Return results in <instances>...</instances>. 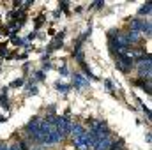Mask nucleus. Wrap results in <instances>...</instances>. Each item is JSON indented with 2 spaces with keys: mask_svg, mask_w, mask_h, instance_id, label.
Listing matches in <instances>:
<instances>
[{
  "mask_svg": "<svg viewBox=\"0 0 152 150\" xmlns=\"http://www.w3.org/2000/svg\"><path fill=\"white\" fill-rule=\"evenodd\" d=\"M133 57H131V53L127 51V53H124V55H117V67L120 69V71H124V73H127L131 67H133Z\"/></svg>",
  "mask_w": 152,
  "mask_h": 150,
  "instance_id": "f257e3e1",
  "label": "nucleus"
},
{
  "mask_svg": "<svg viewBox=\"0 0 152 150\" xmlns=\"http://www.w3.org/2000/svg\"><path fill=\"white\" fill-rule=\"evenodd\" d=\"M55 129L60 133V136H67L69 131H71V122L67 117H57V122H55Z\"/></svg>",
  "mask_w": 152,
  "mask_h": 150,
  "instance_id": "f03ea898",
  "label": "nucleus"
},
{
  "mask_svg": "<svg viewBox=\"0 0 152 150\" xmlns=\"http://www.w3.org/2000/svg\"><path fill=\"white\" fill-rule=\"evenodd\" d=\"M75 147L78 150H87L88 147H92V141H90V138H88L87 133H83L81 136L75 138Z\"/></svg>",
  "mask_w": 152,
  "mask_h": 150,
  "instance_id": "7ed1b4c3",
  "label": "nucleus"
},
{
  "mask_svg": "<svg viewBox=\"0 0 152 150\" xmlns=\"http://www.w3.org/2000/svg\"><path fill=\"white\" fill-rule=\"evenodd\" d=\"M39 125H41V120H39L37 117H36V118H32V120L27 124V133H28V136H30V138H34V136L37 134Z\"/></svg>",
  "mask_w": 152,
  "mask_h": 150,
  "instance_id": "20e7f679",
  "label": "nucleus"
},
{
  "mask_svg": "<svg viewBox=\"0 0 152 150\" xmlns=\"http://www.w3.org/2000/svg\"><path fill=\"white\" fill-rule=\"evenodd\" d=\"M60 140H62L60 133L55 129V125H51V129H50V134H48V141H46V145H53V143H58Z\"/></svg>",
  "mask_w": 152,
  "mask_h": 150,
  "instance_id": "39448f33",
  "label": "nucleus"
},
{
  "mask_svg": "<svg viewBox=\"0 0 152 150\" xmlns=\"http://www.w3.org/2000/svg\"><path fill=\"white\" fill-rule=\"evenodd\" d=\"M92 147H94V150H108L112 147V140H110V138H101V140H97Z\"/></svg>",
  "mask_w": 152,
  "mask_h": 150,
  "instance_id": "423d86ee",
  "label": "nucleus"
},
{
  "mask_svg": "<svg viewBox=\"0 0 152 150\" xmlns=\"http://www.w3.org/2000/svg\"><path fill=\"white\" fill-rule=\"evenodd\" d=\"M75 138H78V136H81L83 133H85V129H83V125H80V124H71V131H69Z\"/></svg>",
  "mask_w": 152,
  "mask_h": 150,
  "instance_id": "0eeeda50",
  "label": "nucleus"
},
{
  "mask_svg": "<svg viewBox=\"0 0 152 150\" xmlns=\"http://www.w3.org/2000/svg\"><path fill=\"white\" fill-rule=\"evenodd\" d=\"M73 81H75V87H78V88H83L85 85H88V81H87L81 74H75L73 76Z\"/></svg>",
  "mask_w": 152,
  "mask_h": 150,
  "instance_id": "6e6552de",
  "label": "nucleus"
},
{
  "mask_svg": "<svg viewBox=\"0 0 152 150\" xmlns=\"http://www.w3.org/2000/svg\"><path fill=\"white\" fill-rule=\"evenodd\" d=\"M126 39H127V42H140L142 36H140V32H134V30H131V32L126 36Z\"/></svg>",
  "mask_w": 152,
  "mask_h": 150,
  "instance_id": "1a4fd4ad",
  "label": "nucleus"
},
{
  "mask_svg": "<svg viewBox=\"0 0 152 150\" xmlns=\"http://www.w3.org/2000/svg\"><path fill=\"white\" fill-rule=\"evenodd\" d=\"M142 25H143V21H142V20H133V21H131V30L140 32V30H142Z\"/></svg>",
  "mask_w": 152,
  "mask_h": 150,
  "instance_id": "9d476101",
  "label": "nucleus"
},
{
  "mask_svg": "<svg viewBox=\"0 0 152 150\" xmlns=\"http://www.w3.org/2000/svg\"><path fill=\"white\" fill-rule=\"evenodd\" d=\"M55 88H57L58 92H62V94H66V92L69 90V85H66V83H60V81H57V83H55Z\"/></svg>",
  "mask_w": 152,
  "mask_h": 150,
  "instance_id": "9b49d317",
  "label": "nucleus"
},
{
  "mask_svg": "<svg viewBox=\"0 0 152 150\" xmlns=\"http://www.w3.org/2000/svg\"><path fill=\"white\" fill-rule=\"evenodd\" d=\"M142 32L147 34V36H151V21H143V25H142Z\"/></svg>",
  "mask_w": 152,
  "mask_h": 150,
  "instance_id": "f8f14e48",
  "label": "nucleus"
},
{
  "mask_svg": "<svg viewBox=\"0 0 152 150\" xmlns=\"http://www.w3.org/2000/svg\"><path fill=\"white\" fill-rule=\"evenodd\" d=\"M151 5H152L151 2H147V4L140 9V14H149V12H151Z\"/></svg>",
  "mask_w": 152,
  "mask_h": 150,
  "instance_id": "ddd939ff",
  "label": "nucleus"
},
{
  "mask_svg": "<svg viewBox=\"0 0 152 150\" xmlns=\"http://www.w3.org/2000/svg\"><path fill=\"white\" fill-rule=\"evenodd\" d=\"M112 150H122V143H112Z\"/></svg>",
  "mask_w": 152,
  "mask_h": 150,
  "instance_id": "4468645a",
  "label": "nucleus"
},
{
  "mask_svg": "<svg viewBox=\"0 0 152 150\" xmlns=\"http://www.w3.org/2000/svg\"><path fill=\"white\" fill-rule=\"evenodd\" d=\"M7 150H21V149H20V145H18V143H14V145H11Z\"/></svg>",
  "mask_w": 152,
  "mask_h": 150,
  "instance_id": "2eb2a0df",
  "label": "nucleus"
},
{
  "mask_svg": "<svg viewBox=\"0 0 152 150\" xmlns=\"http://www.w3.org/2000/svg\"><path fill=\"white\" fill-rule=\"evenodd\" d=\"M21 83H23V79H16V81L12 83V87H18V85H21Z\"/></svg>",
  "mask_w": 152,
  "mask_h": 150,
  "instance_id": "dca6fc26",
  "label": "nucleus"
},
{
  "mask_svg": "<svg viewBox=\"0 0 152 150\" xmlns=\"http://www.w3.org/2000/svg\"><path fill=\"white\" fill-rule=\"evenodd\" d=\"M7 149H9V147H7L5 143H0V150H7Z\"/></svg>",
  "mask_w": 152,
  "mask_h": 150,
  "instance_id": "f3484780",
  "label": "nucleus"
},
{
  "mask_svg": "<svg viewBox=\"0 0 152 150\" xmlns=\"http://www.w3.org/2000/svg\"><path fill=\"white\" fill-rule=\"evenodd\" d=\"M32 150H41V149H32Z\"/></svg>",
  "mask_w": 152,
  "mask_h": 150,
  "instance_id": "a211bd4d",
  "label": "nucleus"
}]
</instances>
